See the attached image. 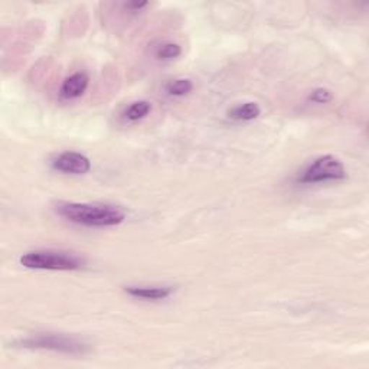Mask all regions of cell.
I'll list each match as a JSON object with an SVG mask.
<instances>
[{"mask_svg": "<svg viewBox=\"0 0 369 369\" xmlns=\"http://www.w3.org/2000/svg\"><path fill=\"white\" fill-rule=\"evenodd\" d=\"M55 212L68 222L89 228H108L124 222L126 211L110 203L58 202Z\"/></svg>", "mask_w": 369, "mask_h": 369, "instance_id": "1", "label": "cell"}, {"mask_svg": "<svg viewBox=\"0 0 369 369\" xmlns=\"http://www.w3.org/2000/svg\"><path fill=\"white\" fill-rule=\"evenodd\" d=\"M19 263L29 270L48 271H77L85 266V260L77 254L62 249L28 251L19 259Z\"/></svg>", "mask_w": 369, "mask_h": 369, "instance_id": "2", "label": "cell"}, {"mask_svg": "<svg viewBox=\"0 0 369 369\" xmlns=\"http://www.w3.org/2000/svg\"><path fill=\"white\" fill-rule=\"evenodd\" d=\"M15 345L25 349L52 351L66 355H82L89 349L88 343L82 339L64 333H36L25 339H19Z\"/></svg>", "mask_w": 369, "mask_h": 369, "instance_id": "3", "label": "cell"}, {"mask_svg": "<svg viewBox=\"0 0 369 369\" xmlns=\"http://www.w3.org/2000/svg\"><path fill=\"white\" fill-rule=\"evenodd\" d=\"M348 176L346 168L342 160L332 154H325L314 159L296 178L297 183L302 184H314V183H326L343 180Z\"/></svg>", "mask_w": 369, "mask_h": 369, "instance_id": "4", "label": "cell"}, {"mask_svg": "<svg viewBox=\"0 0 369 369\" xmlns=\"http://www.w3.org/2000/svg\"><path fill=\"white\" fill-rule=\"evenodd\" d=\"M52 168L65 175H85L91 171V161L87 156L78 152L68 150L54 159Z\"/></svg>", "mask_w": 369, "mask_h": 369, "instance_id": "5", "label": "cell"}, {"mask_svg": "<svg viewBox=\"0 0 369 369\" xmlns=\"http://www.w3.org/2000/svg\"><path fill=\"white\" fill-rule=\"evenodd\" d=\"M124 291L134 297L147 300V302H159V300H165L175 293L173 286H127Z\"/></svg>", "mask_w": 369, "mask_h": 369, "instance_id": "6", "label": "cell"}, {"mask_svg": "<svg viewBox=\"0 0 369 369\" xmlns=\"http://www.w3.org/2000/svg\"><path fill=\"white\" fill-rule=\"evenodd\" d=\"M89 85V78L85 73H75L69 75L61 85L59 96L62 100L80 99Z\"/></svg>", "mask_w": 369, "mask_h": 369, "instance_id": "7", "label": "cell"}, {"mask_svg": "<svg viewBox=\"0 0 369 369\" xmlns=\"http://www.w3.org/2000/svg\"><path fill=\"white\" fill-rule=\"evenodd\" d=\"M260 114H261L260 106L257 103L248 101V103L238 104L231 108L228 111V117L236 122H251V120L259 119Z\"/></svg>", "mask_w": 369, "mask_h": 369, "instance_id": "8", "label": "cell"}, {"mask_svg": "<svg viewBox=\"0 0 369 369\" xmlns=\"http://www.w3.org/2000/svg\"><path fill=\"white\" fill-rule=\"evenodd\" d=\"M150 111H152V103H149L146 100L134 101L124 111V119L127 122H131V123L140 122V120L147 117V115L150 114Z\"/></svg>", "mask_w": 369, "mask_h": 369, "instance_id": "9", "label": "cell"}, {"mask_svg": "<svg viewBox=\"0 0 369 369\" xmlns=\"http://www.w3.org/2000/svg\"><path fill=\"white\" fill-rule=\"evenodd\" d=\"M182 54V48L180 45L175 43V42H164L160 43L156 51H154V57L159 61H172L179 58Z\"/></svg>", "mask_w": 369, "mask_h": 369, "instance_id": "10", "label": "cell"}, {"mask_svg": "<svg viewBox=\"0 0 369 369\" xmlns=\"http://www.w3.org/2000/svg\"><path fill=\"white\" fill-rule=\"evenodd\" d=\"M194 89V84L191 80L187 78H179L173 80L166 85V92L171 97H184Z\"/></svg>", "mask_w": 369, "mask_h": 369, "instance_id": "11", "label": "cell"}, {"mask_svg": "<svg viewBox=\"0 0 369 369\" xmlns=\"http://www.w3.org/2000/svg\"><path fill=\"white\" fill-rule=\"evenodd\" d=\"M308 100L314 104H328L333 100V94H332V91L328 88H316L310 92Z\"/></svg>", "mask_w": 369, "mask_h": 369, "instance_id": "12", "label": "cell"}, {"mask_svg": "<svg viewBox=\"0 0 369 369\" xmlns=\"http://www.w3.org/2000/svg\"><path fill=\"white\" fill-rule=\"evenodd\" d=\"M124 6H126V9H129L130 12L137 13V12H142L145 8H147L149 3H147V2H129V3H126Z\"/></svg>", "mask_w": 369, "mask_h": 369, "instance_id": "13", "label": "cell"}]
</instances>
